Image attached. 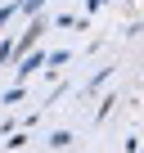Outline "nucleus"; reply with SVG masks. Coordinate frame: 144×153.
<instances>
[{
    "label": "nucleus",
    "mask_w": 144,
    "mask_h": 153,
    "mask_svg": "<svg viewBox=\"0 0 144 153\" xmlns=\"http://www.w3.org/2000/svg\"><path fill=\"white\" fill-rule=\"evenodd\" d=\"M68 59H72V54H68V50H54V54H50V59H45V63H50V68H63V63H68Z\"/></svg>",
    "instance_id": "6"
},
{
    "label": "nucleus",
    "mask_w": 144,
    "mask_h": 153,
    "mask_svg": "<svg viewBox=\"0 0 144 153\" xmlns=\"http://www.w3.org/2000/svg\"><path fill=\"white\" fill-rule=\"evenodd\" d=\"M45 59H50L45 50H27V54H18V81H27L32 72H41V68H45Z\"/></svg>",
    "instance_id": "1"
},
{
    "label": "nucleus",
    "mask_w": 144,
    "mask_h": 153,
    "mask_svg": "<svg viewBox=\"0 0 144 153\" xmlns=\"http://www.w3.org/2000/svg\"><path fill=\"white\" fill-rule=\"evenodd\" d=\"M14 63V41H0V68Z\"/></svg>",
    "instance_id": "4"
},
{
    "label": "nucleus",
    "mask_w": 144,
    "mask_h": 153,
    "mask_svg": "<svg viewBox=\"0 0 144 153\" xmlns=\"http://www.w3.org/2000/svg\"><path fill=\"white\" fill-rule=\"evenodd\" d=\"M140 153H144V149H140Z\"/></svg>",
    "instance_id": "10"
},
{
    "label": "nucleus",
    "mask_w": 144,
    "mask_h": 153,
    "mask_svg": "<svg viewBox=\"0 0 144 153\" xmlns=\"http://www.w3.org/2000/svg\"><path fill=\"white\" fill-rule=\"evenodd\" d=\"M108 76H113V68H99V72H95V76H90V90H99V86H104V81H108Z\"/></svg>",
    "instance_id": "5"
},
{
    "label": "nucleus",
    "mask_w": 144,
    "mask_h": 153,
    "mask_svg": "<svg viewBox=\"0 0 144 153\" xmlns=\"http://www.w3.org/2000/svg\"><path fill=\"white\" fill-rule=\"evenodd\" d=\"M104 5H108V0H86V9H90V14H95V9H104Z\"/></svg>",
    "instance_id": "9"
},
{
    "label": "nucleus",
    "mask_w": 144,
    "mask_h": 153,
    "mask_svg": "<svg viewBox=\"0 0 144 153\" xmlns=\"http://www.w3.org/2000/svg\"><path fill=\"white\" fill-rule=\"evenodd\" d=\"M5 104H23V81H18L14 90H5Z\"/></svg>",
    "instance_id": "8"
},
{
    "label": "nucleus",
    "mask_w": 144,
    "mask_h": 153,
    "mask_svg": "<svg viewBox=\"0 0 144 153\" xmlns=\"http://www.w3.org/2000/svg\"><path fill=\"white\" fill-rule=\"evenodd\" d=\"M45 9V0H18V14H27V18H36Z\"/></svg>",
    "instance_id": "2"
},
{
    "label": "nucleus",
    "mask_w": 144,
    "mask_h": 153,
    "mask_svg": "<svg viewBox=\"0 0 144 153\" xmlns=\"http://www.w3.org/2000/svg\"><path fill=\"white\" fill-rule=\"evenodd\" d=\"M68 144H72V131H54L50 135V149H68Z\"/></svg>",
    "instance_id": "3"
},
{
    "label": "nucleus",
    "mask_w": 144,
    "mask_h": 153,
    "mask_svg": "<svg viewBox=\"0 0 144 153\" xmlns=\"http://www.w3.org/2000/svg\"><path fill=\"white\" fill-rule=\"evenodd\" d=\"M14 14H18V0H14V5H0V27H5V23H9Z\"/></svg>",
    "instance_id": "7"
}]
</instances>
